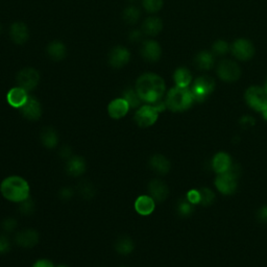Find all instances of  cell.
I'll return each instance as SVG.
<instances>
[{
  "instance_id": "ee69618b",
  "label": "cell",
  "mask_w": 267,
  "mask_h": 267,
  "mask_svg": "<svg viewBox=\"0 0 267 267\" xmlns=\"http://www.w3.org/2000/svg\"><path fill=\"white\" fill-rule=\"evenodd\" d=\"M71 154H72V151H71L70 147L67 146V145L63 146L62 149H61V151H60V155H61V157H62L63 159H70V158L72 157Z\"/></svg>"
},
{
  "instance_id": "d6986e66",
  "label": "cell",
  "mask_w": 267,
  "mask_h": 267,
  "mask_svg": "<svg viewBox=\"0 0 267 267\" xmlns=\"http://www.w3.org/2000/svg\"><path fill=\"white\" fill-rule=\"evenodd\" d=\"M141 54L148 62H157L161 56V47L156 41H146L142 45Z\"/></svg>"
},
{
  "instance_id": "ba28073f",
  "label": "cell",
  "mask_w": 267,
  "mask_h": 267,
  "mask_svg": "<svg viewBox=\"0 0 267 267\" xmlns=\"http://www.w3.org/2000/svg\"><path fill=\"white\" fill-rule=\"evenodd\" d=\"M217 74L222 81L231 83L237 81L240 78L241 70L235 62L230 60H223L217 67Z\"/></svg>"
},
{
  "instance_id": "4316f807",
  "label": "cell",
  "mask_w": 267,
  "mask_h": 267,
  "mask_svg": "<svg viewBox=\"0 0 267 267\" xmlns=\"http://www.w3.org/2000/svg\"><path fill=\"white\" fill-rule=\"evenodd\" d=\"M195 65L202 70L211 69L214 65V58L212 53L207 51H202L198 53L195 58Z\"/></svg>"
},
{
  "instance_id": "44dd1931",
  "label": "cell",
  "mask_w": 267,
  "mask_h": 267,
  "mask_svg": "<svg viewBox=\"0 0 267 267\" xmlns=\"http://www.w3.org/2000/svg\"><path fill=\"white\" fill-rule=\"evenodd\" d=\"M232 166V161L230 156L225 152H218L212 160V168L216 174H224Z\"/></svg>"
},
{
  "instance_id": "f907efd6",
  "label": "cell",
  "mask_w": 267,
  "mask_h": 267,
  "mask_svg": "<svg viewBox=\"0 0 267 267\" xmlns=\"http://www.w3.org/2000/svg\"><path fill=\"white\" fill-rule=\"evenodd\" d=\"M0 31H2V26H0Z\"/></svg>"
},
{
  "instance_id": "f35d334b",
  "label": "cell",
  "mask_w": 267,
  "mask_h": 267,
  "mask_svg": "<svg viewBox=\"0 0 267 267\" xmlns=\"http://www.w3.org/2000/svg\"><path fill=\"white\" fill-rule=\"evenodd\" d=\"M192 205L201 204V192L199 190H190L186 197Z\"/></svg>"
},
{
  "instance_id": "74e56055",
  "label": "cell",
  "mask_w": 267,
  "mask_h": 267,
  "mask_svg": "<svg viewBox=\"0 0 267 267\" xmlns=\"http://www.w3.org/2000/svg\"><path fill=\"white\" fill-rule=\"evenodd\" d=\"M213 51L217 54H225L227 51H228V45L226 42L222 41V40H219V41H216L214 44H213Z\"/></svg>"
},
{
  "instance_id": "c3c4849f",
  "label": "cell",
  "mask_w": 267,
  "mask_h": 267,
  "mask_svg": "<svg viewBox=\"0 0 267 267\" xmlns=\"http://www.w3.org/2000/svg\"><path fill=\"white\" fill-rule=\"evenodd\" d=\"M129 2H135V0H129Z\"/></svg>"
},
{
  "instance_id": "30bf717a",
  "label": "cell",
  "mask_w": 267,
  "mask_h": 267,
  "mask_svg": "<svg viewBox=\"0 0 267 267\" xmlns=\"http://www.w3.org/2000/svg\"><path fill=\"white\" fill-rule=\"evenodd\" d=\"M24 118L35 121L42 116V107L40 102L32 96H28L26 103L20 108Z\"/></svg>"
},
{
  "instance_id": "60d3db41",
  "label": "cell",
  "mask_w": 267,
  "mask_h": 267,
  "mask_svg": "<svg viewBox=\"0 0 267 267\" xmlns=\"http://www.w3.org/2000/svg\"><path fill=\"white\" fill-rule=\"evenodd\" d=\"M32 267H54L53 263L47 259H40L35 262Z\"/></svg>"
},
{
  "instance_id": "681fc988",
  "label": "cell",
  "mask_w": 267,
  "mask_h": 267,
  "mask_svg": "<svg viewBox=\"0 0 267 267\" xmlns=\"http://www.w3.org/2000/svg\"><path fill=\"white\" fill-rule=\"evenodd\" d=\"M59 267H67V266H59Z\"/></svg>"
},
{
  "instance_id": "7bdbcfd3",
  "label": "cell",
  "mask_w": 267,
  "mask_h": 267,
  "mask_svg": "<svg viewBox=\"0 0 267 267\" xmlns=\"http://www.w3.org/2000/svg\"><path fill=\"white\" fill-rule=\"evenodd\" d=\"M240 124L243 127H251L255 124V119L253 117H250V116H244L243 118H241Z\"/></svg>"
},
{
  "instance_id": "8992f818",
  "label": "cell",
  "mask_w": 267,
  "mask_h": 267,
  "mask_svg": "<svg viewBox=\"0 0 267 267\" xmlns=\"http://www.w3.org/2000/svg\"><path fill=\"white\" fill-rule=\"evenodd\" d=\"M159 117L158 110L150 105H146L141 107L135 114V122L140 127H149L154 125Z\"/></svg>"
},
{
  "instance_id": "5bb4252c",
  "label": "cell",
  "mask_w": 267,
  "mask_h": 267,
  "mask_svg": "<svg viewBox=\"0 0 267 267\" xmlns=\"http://www.w3.org/2000/svg\"><path fill=\"white\" fill-rule=\"evenodd\" d=\"M149 195L155 199V202H164L169 194V189L167 185L161 180H151L148 184Z\"/></svg>"
},
{
  "instance_id": "83f0119b",
  "label": "cell",
  "mask_w": 267,
  "mask_h": 267,
  "mask_svg": "<svg viewBox=\"0 0 267 267\" xmlns=\"http://www.w3.org/2000/svg\"><path fill=\"white\" fill-rule=\"evenodd\" d=\"M191 74L185 68H180L175 73V82L177 84V87L187 88L189 84L191 83Z\"/></svg>"
},
{
  "instance_id": "d6a6232c",
  "label": "cell",
  "mask_w": 267,
  "mask_h": 267,
  "mask_svg": "<svg viewBox=\"0 0 267 267\" xmlns=\"http://www.w3.org/2000/svg\"><path fill=\"white\" fill-rule=\"evenodd\" d=\"M199 192H201V204L203 206H210L214 202L215 194L211 189L202 188L199 190Z\"/></svg>"
},
{
  "instance_id": "484cf974",
  "label": "cell",
  "mask_w": 267,
  "mask_h": 267,
  "mask_svg": "<svg viewBox=\"0 0 267 267\" xmlns=\"http://www.w3.org/2000/svg\"><path fill=\"white\" fill-rule=\"evenodd\" d=\"M47 52L51 59L55 61L63 60L66 56V47L65 45L60 41H54L51 42L47 47Z\"/></svg>"
},
{
  "instance_id": "ffe728a7",
  "label": "cell",
  "mask_w": 267,
  "mask_h": 267,
  "mask_svg": "<svg viewBox=\"0 0 267 267\" xmlns=\"http://www.w3.org/2000/svg\"><path fill=\"white\" fill-rule=\"evenodd\" d=\"M10 35L12 40L17 44H23L27 41L29 32L27 26L22 22H16L12 24L10 29Z\"/></svg>"
},
{
  "instance_id": "7c38bea8",
  "label": "cell",
  "mask_w": 267,
  "mask_h": 267,
  "mask_svg": "<svg viewBox=\"0 0 267 267\" xmlns=\"http://www.w3.org/2000/svg\"><path fill=\"white\" fill-rule=\"evenodd\" d=\"M232 52L237 59L246 61L254 55L255 48L253 44L245 39H239L232 45Z\"/></svg>"
},
{
  "instance_id": "9a60e30c",
  "label": "cell",
  "mask_w": 267,
  "mask_h": 267,
  "mask_svg": "<svg viewBox=\"0 0 267 267\" xmlns=\"http://www.w3.org/2000/svg\"><path fill=\"white\" fill-rule=\"evenodd\" d=\"M86 161L80 156H72L66 163V173L74 178L83 176L86 173Z\"/></svg>"
},
{
  "instance_id": "7402d4cb",
  "label": "cell",
  "mask_w": 267,
  "mask_h": 267,
  "mask_svg": "<svg viewBox=\"0 0 267 267\" xmlns=\"http://www.w3.org/2000/svg\"><path fill=\"white\" fill-rule=\"evenodd\" d=\"M149 166L159 175H167L170 170V162L163 155H154L149 160Z\"/></svg>"
},
{
  "instance_id": "6da1fadb",
  "label": "cell",
  "mask_w": 267,
  "mask_h": 267,
  "mask_svg": "<svg viewBox=\"0 0 267 267\" xmlns=\"http://www.w3.org/2000/svg\"><path fill=\"white\" fill-rule=\"evenodd\" d=\"M136 92L142 102L152 105L161 101L165 92V83L159 75L146 73L138 79L136 83Z\"/></svg>"
},
{
  "instance_id": "836d02e7",
  "label": "cell",
  "mask_w": 267,
  "mask_h": 267,
  "mask_svg": "<svg viewBox=\"0 0 267 267\" xmlns=\"http://www.w3.org/2000/svg\"><path fill=\"white\" fill-rule=\"evenodd\" d=\"M19 211L23 215H31L35 212V202L28 197L25 201L19 203Z\"/></svg>"
},
{
  "instance_id": "d590c367",
  "label": "cell",
  "mask_w": 267,
  "mask_h": 267,
  "mask_svg": "<svg viewBox=\"0 0 267 267\" xmlns=\"http://www.w3.org/2000/svg\"><path fill=\"white\" fill-rule=\"evenodd\" d=\"M17 221L16 219L14 218H7L3 221L2 223V227H3V230L6 232V233H10V232H13L15 231L16 228H17Z\"/></svg>"
},
{
  "instance_id": "5b68a950",
  "label": "cell",
  "mask_w": 267,
  "mask_h": 267,
  "mask_svg": "<svg viewBox=\"0 0 267 267\" xmlns=\"http://www.w3.org/2000/svg\"><path fill=\"white\" fill-rule=\"evenodd\" d=\"M215 88V82L210 76H202L198 78L192 87V95L196 102H204Z\"/></svg>"
},
{
  "instance_id": "7dc6e473",
  "label": "cell",
  "mask_w": 267,
  "mask_h": 267,
  "mask_svg": "<svg viewBox=\"0 0 267 267\" xmlns=\"http://www.w3.org/2000/svg\"><path fill=\"white\" fill-rule=\"evenodd\" d=\"M264 90H265V92H266V94H267V83H266V85H265V88H264Z\"/></svg>"
},
{
  "instance_id": "f546056e",
  "label": "cell",
  "mask_w": 267,
  "mask_h": 267,
  "mask_svg": "<svg viewBox=\"0 0 267 267\" xmlns=\"http://www.w3.org/2000/svg\"><path fill=\"white\" fill-rule=\"evenodd\" d=\"M123 98L127 102L129 108H138L141 104V98L139 97V95L137 94L136 90H132V89H126L123 92Z\"/></svg>"
},
{
  "instance_id": "1f68e13d",
  "label": "cell",
  "mask_w": 267,
  "mask_h": 267,
  "mask_svg": "<svg viewBox=\"0 0 267 267\" xmlns=\"http://www.w3.org/2000/svg\"><path fill=\"white\" fill-rule=\"evenodd\" d=\"M140 11L136 7H128L123 12V19L129 24L136 23L138 21Z\"/></svg>"
},
{
  "instance_id": "4dcf8cb0",
  "label": "cell",
  "mask_w": 267,
  "mask_h": 267,
  "mask_svg": "<svg viewBox=\"0 0 267 267\" xmlns=\"http://www.w3.org/2000/svg\"><path fill=\"white\" fill-rule=\"evenodd\" d=\"M193 206L194 205H192L187 198H182L179 201L177 206L178 213L183 217L191 215V213L193 212Z\"/></svg>"
},
{
  "instance_id": "3957f363",
  "label": "cell",
  "mask_w": 267,
  "mask_h": 267,
  "mask_svg": "<svg viewBox=\"0 0 267 267\" xmlns=\"http://www.w3.org/2000/svg\"><path fill=\"white\" fill-rule=\"evenodd\" d=\"M194 102L191 90L176 87L171 89L166 97V107L173 112H182L192 106Z\"/></svg>"
},
{
  "instance_id": "e575fe53",
  "label": "cell",
  "mask_w": 267,
  "mask_h": 267,
  "mask_svg": "<svg viewBox=\"0 0 267 267\" xmlns=\"http://www.w3.org/2000/svg\"><path fill=\"white\" fill-rule=\"evenodd\" d=\"M163 0H143V7L149 13H156L161 10Z\"/></svg>"
},
{
  "instance_id": "8d00e7d4",
  "label": "cell",
  "mask_w": 267,
  "mask_h": 267,
  "mask_svg": "<svg viewBox=\"0 0 267 267\" xmlns=\"http://www.w3.org/2000/svg\"><path fill=\"white\" fill-rule=\"evenodd\" d=\"M11 250V241L7 235H0V254H7Z\"/></svg>"
},
{
  "instance_id": "4fadbf2b",
  "label": "cell",
  "mask_w": 267,
  "mask_h": 267,
  "mask_svg": "<svg viewBox=\"0 0 267 267\" xmlns=\"http://www.w3.org/2000/svg\"><path fill=\"white\" fill-rule=\"evenodd\" d=\"M130 53L122 46H117L114 48L109 56V63L114 68H121L129 62Z\"/></svg>"
},
{
  "instance_id": "ac0fdd59",
  "label": "cell",
  "mask_w": 267,
  "mask_h": 267,
  "mask_svg": "<svg viewBox=\"0 0 267 267\" xmlns=\"http://www.w3.org/2000/svg\"><path fill=\"white\" fill-rule=\"evenodd\" d=\"M27 98V91H25L21 87H16L11 89L7 95V101L9 105L16 109H20L26 103Z\"/></svg>"
},
{
  "instance_id": "f1b7e54d",
  "label": "cell",
  "mask_w": 267,
  "mask_h": 267,
  "mask_svg": "<svg viewBox=\"0 0 267 267\" xmlns=\"http://www.w3.org/2000/svg\"><path fill=\"white\" fill-rule=\"evenodd\" d=\"M79 192L83 198L90 199L94 197L95 193H96V190H95V187L90 182L82 181L79 184Z\"/></svg>"
},
{
  "instance_id": "277c9868",
  "label": "cell",
  "mask_w": 267,
  "mask_h": 267,
  "mask_svg": "<svg viewBox=\"0 0 267 267\" xmlns=\"http://www.w3.org/2000/svg\"><path fill=\"white\" fill-rule=\"evenodd\" d=\"M238 175H239V169H237V166L233 164L226 173L218 175V177L215 180V186L218 189V191L226 195L234 193L237 188Z\"/></svg>"
},
{
  "instance_id": "b9f144b4",
  "label": "cell",
  "mask_w": 267,
  "mask_h": 267,
  "mask_svg": "<svg viewBox=\"0 0 267 267\" xmlns=\"http://www.w3.org/2000/svg\"><path fill=\"white\" fill-rule=\"evenodd\" d=\"M258 219L260 220V222L267 223V206H264L259 210Z\"/></svg>"
},
{
  "instance_id": "52a82bcc",
  "label": "cell",
  "mask_w": 267,
  "mask_h": 267,
  "mask_svg": "<svg viewBox=\"0 0 267 267\" xmlns=\"http://www.w3.org/2000/svg\"><path fill=\"white\" fill-rule=\"evenodd\" d=\"M245 101L255 111L262 112L267 106V94L263 88L251 87L245 92Z\"/></svg>"
},
{
  "instance_id": "603a6c76",
  "label": "cell",
  "mask_w": 267,
  "mask_h": 267,
  "mask_svg": "<svg viewBox=\"0 0 267 267\" xmlns=\"http://www.w3.org/2000/svg\"><path fill=\"white\" fill-rule=\"evenodd\" d=\"M114 249L115 251L122 255V256H127L132 253L134 249H135V244H134V241L131 240L130 237L128 236H121L117 238L115 241V244H114Z\"/></svg>"
},
{
  "instance_id": "8fae6325",
  "label": "cell",
  "mask_w": 267,
  "mask_h": 267,
  "mask_svg": "<svg viewBox=\"0 0 267 267\" xmlns=\"http://www.w3.org/2000/svg\"><path fill=\"white\" fill-rule=\"evenodd\" d=\"M38 242H39V234L32 228L18 232L15 236V243L24 249H31Z\"/></svg>"
},
{
  "instance_id": "bcb514c9",
  "label": "cell",
  "mask_w": 267,
  "mask_h": 267,
  "mask_svg": "<svg viewBox=\"0 0 267 267\" xmlns=\"http://www.w3.org/2000/svg\"><path fill=\"white\" fill-rule=\"evenodd\" d=\"M262 115H263L264 119L267 121V106L263 109V111H262Z\"/></svg>"
},
{
  "instance_id": "9c48e42d",
  "label": "cell",
  "mask_w": 267,
  "mask_h": 267,
  "mask_svg": "<svg viewBox=\"0 0 267 267\" xmlns=\"http://www.w3.org/2000/svg\"><path fill=\"white\" fill-rule=\"evenodd\" d=\"M40 75L34 68H24L17 75V83L19 87H21L25 91L34 90L39 84Z\"/></svg>"
},
{
  "instance_id": "2e32d148",
  "label": "cell",
  "mask_w": 267,
  "mask_h": 267,
  "mask_svg": "<svg viewBox=\"0 0 267 267\" xmlns=\"http://www.w3.org/2000/svg\"><path fill=\"white\" fill-rule=\"evenodd\" d=\"M136 212L142 216L152 214L156 209V202L150 195H140L134 204Z\"/></svg>"
},
{
  "instance_id": "ab89813d",
  "label": "cell",
  "mask_w": 267,
  "mask_h": 267,
  "mask_svg": "<svg viewBox=\"0 0 267 267\" xmlns=\"http://www.w3.org/2000/svg\"><path fill=\"white\" fill-rule=\"evenodd\" d=\"M60 197L64 201H67V199H70L72 196H73V190L69 187H65L63 189H61L60 191Z\"/></svg>"
},
{
  "instance_id": "7a4b0ae2",
  "label": "cell",
  "mask_w": 267,
  "mask_h": 267,
  "mask_svg": "<svg viewBox=\"0 0 267 267\" xmlns=\"http://www.w3.org/2000/svg\"><path fill=\"white\" fill-rule=\"evenodd\" d=\"M3 196L13 203H21L29 197L30 188L26 180L18 176L6 178L0 184Z\"/></svg>"
},
{
  "instance_id": "d4e9b609",
  "label": "cell",
  "mask_w": 267,
  "mask_h": 267,
  "mask_svg": "<svg viewBox=\"0 0 267 267\" xmlns=\"http://www.w3.org/2000/svg\"><path fill=\"white\" fill-rule=\"evenodd\" d=\"M163 27V23L157 17H149L144 21L142 25V30L148 36H157Z\"/></svg>"
},
{
  "instance_id": "cb8c5ba5",
  "label": "cell",
  "mask_w": 267,
  "mask_h": 267,
  "mask_svg": "<svg viewBox=\"0 0 267 267\" xmlns=\"http://www.w3.org/2000/svg\"><path fill=\"white\" fill-rule=\"evenodd\" d=\"M40 140L42 142V144L48 148V149H52L54 148L56 145L59 143V136L56 131L51 128V127H46L43 128V130L40 134Z\"/></svg>"
},
{
  "instance_id": "816d5d0a",
  "label": "cell",
  "mask_w": 267,
  "mask_h": 267,
  "mask_svg": "<svg viewBox=\"0 0 267 267\" xmlns=\"http://www.w3.org/2000/svg\"><path fill=\"white\" fill-rule=\"evenodd\" d=\"M123 267H124V266H123Z\"/></svg>"
},
{
  "instance_id": "f6af8a7d",
  "label": "cell",
  "mask_w": 267,
  "mask_h": 267,
  "mask_svg": "<svg viewBox=\"0 0 267 267\" xmlns=\"http://www.w3.org/2000/svg\"><path fill=\"white\" fill-rule=\"evenodd\" d=\"M142 37V32L140 30H134L129 34V39L132 41V42H137L141 39Z\"/></svg>"
},
{
  "instance_id": "e0dca14e",
  "label": "cell",
  "mask_w": 267,
  "mask_h": 267,
  "mask_svg": "<svg viewBox=\"0 0 267 267\" xmlns=\"http://www.w3.org/2000/svg\"><path fill=\"white\" fill-rule=\"evenodd\" d=\"M129 106L124 98H116L110 103L108 113L113 119H121L128 113Z\"/></svg>"
}]
</instances>
